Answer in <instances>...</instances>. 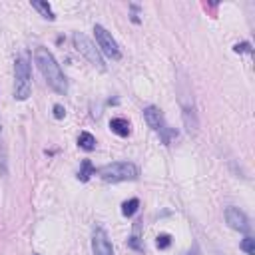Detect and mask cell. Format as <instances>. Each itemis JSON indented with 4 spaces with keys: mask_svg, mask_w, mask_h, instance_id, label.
<instances>
[{
    "mask_svg": "<svg viewBox=\"0 0 255 255\" xmlns=\"http://www.w3.org/2000/svg\"><path fill=\"white\" fill-rule=\"evenodd\" d=\"M34 62H36L40 74L44 76L46 84H48L56 94H66V92H68V80H66L64 72H62L60 64L56 62L54 54H52L48 48H44V46L36 48V52H34Z\"/></svg>",
    "mask_w": 255,
    "mask_h": 255,
    "instance_id": "cell-1",
    "label": "cell"
},
{
    "mask_svg": "<svg viewBox=\"0 0 255 255\" xmlns=\"http://www.w3.org/2000/svg\"><path fill=\"white\" fill-rule=\"evenodd\" d=\"M96 173L110 183H120V181H133L139 175V169L135 163L131 161H114V163H106L102 167L96 169Z\"/></svg>",
    "mask_w": 255,
    "mask_h": 255,
    "instance_id": "cell-2",
    "label": "cell"
},
{
    "mask_svg": "<svg viewBox=\"0 0 255 255\" xmlns=\"http://www.w3.org/2000/svg\"><path fill=\"white\" fill-rule=\"evenodd\" d=\"M32 92V74H30V64L26 58H16L14 62V98L24 102L30 98Z\"/></svg>",
    "mask_w": 255,
    "mask_h": 255,
    "instance_id": "cell-3",
    "label": "cell"
},
{
    "mask_svg": "<svg viewBox=\"0 0 255 255\" xmlns=\"http://www.w3.org/2000/svg\"><path fill=\"white\" fill-rule=\"evenodd\" d=\"M72 40H74V48L92 64V66H96L98 70H106V64H104V58H102V54H100V50L96 48V44L86 36V34H82V32H74V36H72Z\"/></svg>",
    "mask_w": 255,
    "mask_h": 255,
    "instance_id": "cell-4",
    "label": "cell"
},
{
    "mask_svg": "<svg viewBox=\"0 0 255 255\" xmlns=\"http://www.w3.org/2000/svg\"><path fill=\"white\" fill-rule=\"evenodd\" d=\"M143 118H145V122H147V126L155 131V133H159V137H161V141L167 145L169 141H171V137H173V129H169L167 126H165V122H163V116H161V112H159V108H155V106H147V108H143ZM177 135V133H175Z\"/></svg>",
    "mask_w": 255,
    "mask_h": 255,
    "instance_id": "cell-5",
    "label": "cell"
},
{
    "mask_svg": "<svg viewBox=\"0 0 255 255\" xmlns=\"http://www.w3.org/2000/svg\"><path fill=\"white\" fill-rule=\"evenodd\" d=\"M94 34H96V42H98V48L112 60H120L122 58V52H120V46L118 42L114 40L112 32H108L102 24H96L94 26Z\"/></svg>",
    "mask_w": 255,
    "mask_h": 255,
    "instance_id": "cell-6",
    "label": "cell"
},
{
    "mask_svg": "<svg viewBox=\"0 0 255 255\" xmlns=\"http://www.w3.org/2000/svg\"><path fill=\"white\" fill-rule=\"evenodd\" d=\"M181 118H183L185 129L191 135H195L197 133V128H199V120H197V112H195V104H193V98L191 96L187 100L181 96Z\"/></svg>",
    "mask_w": 255,
    "mask_h": 255,
    "instance_id": "cell-7",
    "label": "cell"
},
{
    "mask_svg": "<svg viewBox=\"0 0 255 255\" xmlns=\"http://www.w3.org/2000/svg\"><path fill=\"white\" fill-rule=\"evenodd\" d=\"M92 253L94 255H114V245L104 227H94L92 233Z\"/></svg>",
    "mask_w": 255,
    "mask_h": 255,
    "instance_id": "cell-8",
    "label": "cell"
},
{
    "mask_svg": "<svg viewBox=\"0 0 255 255\" xmlns=\"http://www.w3.org/2000/svg\"><path fill=\"white\" fill-rule=\"evenodd\" d=\"M225 221H227V225H229L231 229H235V231H239V233H247V231L251 229L247 215H245L239 207H233V205L225 209Z\"/></svg>",
    "mask_w": 255,
    "mask_h": 255,
    "instance_id": "cell-9",
    "label": "cell"
},
{
    "mask_svg": "<svg viewBox=\"0 0 255 255\" xmlns=\"http://www.w3.org/2000/svg\"><path fill=\"white\" fill-rule=\"evenodd\" d=\"M110 129H112L116 135L126 137V135H129V122H128L126 118H112V120H110Z\"/></svg>",
    "mask_w": 255,
    "mask_h": 255,
    "instance_id": "cell-10",
    "label": "cell"
},
{
    "mask_svg": "<svg viewBox=\"0 0 255 255\" xmlns=\"http://www.w3.org/2000/svg\"><path fill=\"white\" fill-rule=\"evenodd\" d=\"M78 145H80L82 149H86V151H92V149L96 147V137H94L90 131H82V133L78 135Z\"/></svg>",
    "mask_w": 255,
    "mask_h": 255,
    "instance_id": "cell-11",
    "label": "cell"
},
{
    "mask_svg": "<svg viewBox=\"0 0 255 255\" xmlns=\"http://www.w3.org/2000/svg\"><path fill=\"white\" fill-rule=\"evenodd\" d=\"M90 175H96V167L92 165L90 159H84V161H82V167H80V171H78V179H80V181H88Z\"/></svg>",
    "mask_w": 255,
    "mask_h": 255,
    "instance_id": "cell-12",
    "label": "cell"
},
{
    "mask_svg": "<svg viewBox=\"0 0 255 255\" xmlns=\"http://www.w3.org/2000/svg\"><path fill=\"white\" fill-rule=\"evenodd\" d=\"M32 8H36V10H38V12H40V14L44 16V18H48V20H54V18H56L48 2H40V0H32Z\"/></svg>",
    "mask_w": 255,
    "mask_h": 255,
    "instance_id": "cell-13",
    "label": "cell"
},
{
    "mask_svg": "<svg viewBox=\"0 0 255 255\" xmlns=\"http://www.w3.org/2000/svg\"><path fill=\"white\" fill-rule=\"evenodd\" d=\"M137 207H139V199H137V197H131V199L124 201V205H122V213H124L126 217H131V215L137 211Z\"/></svg>",
    "mask_w": 255,
    "mask_h": 255,
    "instance_id": "cell-14",
    "label": "cell"
},
{
    "mask_svg": "<svg viewBox=\"0 0 255 255\" xmlns=\"http://www.w3.org/2000/svg\"><path fill=\"white\" fill-rule=\"evenodd\" d=\"M0 173L6 175L8 173V157H6V145L0 139Z\"/></svg>",
    "mask_w": 255,
    "mask_h": 255,
    "instance_id": "cell-15",
    "label": "cell"
},
{
    "mask_svg": "<svg viewBox=\"0 0 255 255\" xmlns=\"http://www.w3.org/2000/svg\"><path fill=\"white\" fill-rule=\"evenodd\" d=\"M241 249L247 253V255H255V239L253 237H245L241 241Z\"/></svg>",
    "mask_w": 255,
    "mask_h": 255,
    "instance_id": "cell-16",
    "label": "cell"
},
{
    "mask_svg": "<svg viewBox=\"0 0 255 255\" xmlns=\"http://www.w3.org/2000/svg\"><path fill=\"white\" fill-rule=\"evenodd\" d=\"M155 245H157V249H167V247L171 245V237H169L167 233H159Z\"/></svg>",
    "mask_w": 255,
    "mask_h": 255,
    "instance_id": "cell-17",
    "label": "cell"
},
{
    "mask_svg": "<svg viewBox=\"0 0 255 255\" xmlns=\"http://www.w3.org/2000/svg\"><path fill=\"white\" fill-rule=\"evenodd\" d=\"M64 116H66L64 106H62V104H56V106H54V118H56V120H62Z\"/></svg>",
    "mask_w": 255,
    "mask_h": 255,
    "instance_id": "cell-18",
    "label": "cell"
},
{
    "mask_svg": "<svg viewBox=\"0 0 255 255\" xmlns=\"http://www.w3.org/2000/svg\"><path fill=\"white\" fill-rule=\"evenodd\" d=\"M237 54L239 52H251V44L249 42H241V44H235V48H233Z\"/></svg>",
    "mask_w": 255,
    "mask_h": 255,
    "instance_id": "cell-19",
    "label": "cell"
},
{
    "mask_svg": "<svg viewBox=\"0 0 255 255\" xmlns=\"http://www.w3.org/2000/svg\"><path fill=\"white\" fill-rule=\"evenodd\" d=\"M128 245H129V247H131V249H135V251H143V247H141V245H139V241H137V237H135V235H133V237H129V239H128Z\"/></svg>",
    "mask_w": 255,
    "mask_h": 255,
    "instance_id": "cell-20",
    "label": "cell"
},
{
    "mask_svg": "<svg viewBox=\"0 0 255 255\" xmlns=\"http://www.w3.org/2000/svg\"><path fill=\"white\" fill-rule=\"evenodd\" d=\"M185 255H197V249H195V247H193V251H187V253H185Z\"/></svg>",
    "mask_w": 255,
    "mask_h": 255,
    "instance_id": "cell-21",
    "label": "cell"
}]
</instances>
